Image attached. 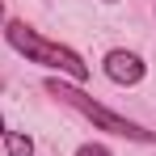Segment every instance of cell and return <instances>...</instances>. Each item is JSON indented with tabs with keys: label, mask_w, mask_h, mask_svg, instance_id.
Segmentation results:
<instances>
[{
	"label": "cell",
	"mask_w": 156,
	"mask_h": 156,
	"mask_svg": "<svg viewBox=\"0 0 156 156\" xmlns=\"http://www.w3.org/2000/svg\"><path fill=\"white\" fill-rule=\"evenodd\" d=\"M9 42L26 55L30 63L59 68V72H68L72 80H84V76H89V68L80 63V55H76V51H68V47H59V42H47V38H42L38 30H30L26 21H9Z\"/></svg>",
	"instance_id": "obj_1"
},
{
	"label": "cell",
	"mask_w": 156,
	"mask_h": 156,
	"mask_svg": "<svg viewBox=\"0 0 156 156\" xmlns=\"http://www.w3.org/2000/svg\"><path fill=\"white\" fill-rule=\"evenodd\" d=\"M55 97H63L68 105H76L84 118H93L101 131H110V135H122V139H156L152 131H144V127H135L131 118H122V114H114V110H105L101 101H93L89 93H80V89H72V84H59V80H51L47 84Z\"/></svg>",
	"instance_id": "obj_2"
},
{
	"label": "cell",
	"mask_w": 156,
	"mask_h": 156,
	"mask_svg": "<svg viewBox=\"0 0 156 156\" xmlns=\"http://www.w3.org/2000/svg\"><path fill=\"white\" fill-rule=\"evenodd\" d=\"M105 76L114 84H139L144 80V59L131 51H110L105 55Z\"/></svg>",
	"instance_id": "obj_3"
},
{
	"label": "cell",
	"mask_w": 156,
	"mask_h": 156,
	"mask_svg": "<svg viewBox=\"0 0 156 156\" xmlns=\"http://www.w3.org/2000/svg\"><path fill=\"white\" fill-rule=\"evenodd\" d=\"M9 156H34V139L30 135H9Z\"/></svg>",
	"instance_id": "obj_4"
},
{
	"label": "cell",
	"mask_w": 156,
	"mask_h": 156,
	"mask_svg": "<svg viewBox=\"0 0 156 156\" xmlns=\"http://www.w3.org/2000/svg\"><path fill=\"white\" fill-rule=\"evenodd\" d=\"M76 156H110V152H105L101 144H84V148H80V152H76Z\"/></svg>",
	"instance_id": "obj_5"
},
{
	"label": "cell",
	"mask_w": 156,
	"mask_h": 156,
	"mask_svg": "<svg viewBox=\"0 0 156 156\" xmlns=\"http://www.w3.org/2000/svg\"><path fill=\"white\" fill-rule=\"evenodd\" d=\"M0 135H4V118H0Z\"/></svg>",
	"instance_id": "obj_6"
},
{
	"label": "cell",
	"mask_w": 156,
	"mask_h": 156,
	"mask_svg": "<svg viewBox=\"0 0 156 156\" xmlns=\"http://www.w3.org/2000/svg\"><path fill=\"white\" fill-rule=\"evenodd\" d=\"M0 17H4V9H0Z\"/></svg>",
	"instance_id": "obj_7"
}]
</instances>
